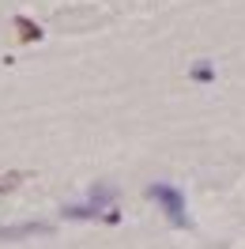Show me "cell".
I'll use <instances>...</instances> for the list:
<instances>
[{"mask_svg":"<svg viewBox=\"0 0 245 249\" xmlns=\"http://www.w3.org/2000/svg\"><path fill=\"white\" fill-rule=\"evenodd\" d=\"M147 196H151L162 212H166V219L174 223V227H189V212H185V196L177 193L174 185H162V181H155V185H147Z\"/></svg>","mask_w":245,"mask_h":249,"instance_id":"1","label":"cell"},{"mask_svg":"<svg viewBox=\"0 0 245 249\" xmlns=\"http://www.w3.org/2000/svg\"><path fill=\"white\" fill-rule=\"evenodd\" d=\"M64 219H98V223H121V215H117V208H109V212H98V208H91V204H64L61 208Z\"/></svg>","mask_w":245,"mask_h":249,"instance_id":"2","label":"cell"},{"mask_svg":"<svg viewBox=\"0 0 245 249\" xmlns=\"http://www.w3.org/2000/svg\"><path fill=\"white\" fill-rule=\"evenodd\" d=\"M49 223H23V227H0V242H19V238H34V234H49Z\"/></svg>","mask_w":245,"mask_h":249,"instance_id":"3","label":"cell"},{"mask_svg":"<svg viewBox=\"0 0 245 249\" xmlns=\"http://www.w3.org/2000/svg\"><path fill=\"white\" fill-rule=\"evenodd\" d=\"M16 38L23 42V46H31V42L42 38V27H38L31 16H16Z\"/></svg>","mask_w":245,"mask_h":249,"instance_id":"4","label":"cell"},{"mask_svg":"<svg viewBox=\"0 0 245 249\" xmlns=\"http://www.w3.org/2000/svg\"><path fill=\"white\" fill-rule=\"evenodd\" d=\"M192 79H200V83H211V79H215V68H211L208 61L192 64Z\"/></svg>","mask_w":245,"mask_h":249,"instance_id":"5","label":"cell"},{"mask_svg":"<svg viewBox=\"0 0 245 249\" xmlns=\"http://www.w3.org/2000/svg\"><path fill=\"white\" fill-rule=\"evenodd\" d=\"M19 181H23V174H0V193H12V189H19Z\"/></svg>","mask_w":245,"mask_h":249,"instance_id":"6","label":"cell"}]
</instances>
